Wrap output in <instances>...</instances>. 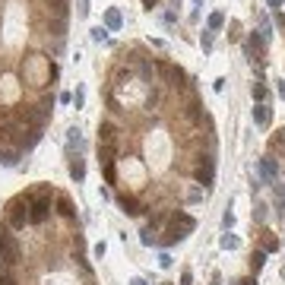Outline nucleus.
<instances>
[{
	"label": "nucleus",
	"instance_id": "obj_1",
	"mask_svg": "<svg viewBox=\"0 0 285 285\" xmlns=\"http://www.w3.org/2000/svg\"><path fill=\"white\" fill-rule=\"evenodd\" d=\"M196 228V219L190 213H184V209H178V213L168 215V228H165V238H162V244L165 247H171L174 241H184V238Z\"/></svg>",
	"mask_w": 285,
	"mask_h": 285
},
{
	"label": "nucleus",
	"instance_id": "obj_2",
	"mask_svg": "<svg viewBox=\"0 0 285 285\" xmlns=\"http://www.w3.org/2000/svg\"><path fill=\"white\" fill-rule=\"evenodd\" d=\"M51 196H54V190L48 184H42L35 193H29V225L48 222V215H51Z\"/></svg>",
	"mask_w": 285,
	"mask_h": 285
},
{
	"label": "nucleus",
	"instance_id": "obj_3",
	"mask_svg": "<svg viewBox=\"0 0 285 285\" xmlns=\"http://www.w3.org/2000/svg\"><path fill=\"white\" fill-rule=\"evenodd\" d=\"M6 225H10L13 232L29 225V196H16V200L6 203Z\"/></svg>",
	"mask_w": 285,
	"mask_h": 285
},
{
	"label": "nucleus",
	"instance_id": "obj_4",
	"mask_svg": "<svg viewBox=\"0 0 285 285\" xmlns=\"http://www.w3.org/2000/svg\"><path fill=\"white\" fill-rule=\"evenodd\" d=\"M0 260H3L6 266H16V263L23 260V247H19L16 235L0 232Z\"/></svg>",
	"mask_w": 285,
	"mask_h": 285
},
{
	"label": "nucleus",
	"instance_id": "obj_5",
	"mask_svg": "<svg viewBox=\"0 0 285 285\" xmlns=\"http://www.w3.org/2000/svg\"><path fill=\"white\" fill-rule=\"evenodd\" d=\"M193 178L200 181L203 187H213V181H215V162H213V155H200V159H196Z\"/></svg>",
	"mask_w": 285,
	"mask_h": 285
},
{
	"label": "nucleus",
	"instance_id": "obj_6",
	"mask_svg": "<svg viewBox=\"0 0 285 285\" xmlns=\"http://www.w3.org/2000/svg\"><path fill=\"white\" fill-rule=\"evenodd\" d=\"M13 140H16V149L23 152V149H32L38 140H42V130H38V127H25V124H23V127L16 130V137H13Z\"/></svg>",
	"mask_w": 285,
	"mask_h": 285
},
{
	"label": "nucleus",
	"instance_id": "obj_7",
	"mask_svg": "<svg viewBox=\"0 0 285 285\" xmlns=\"http://www.w3.org/2000/svg\"><path fill=\"white\" fill-rule=\"evenodd\" d=\"M257 171H260V178L266 181V184H276V181H279V162H276L273 155H263L260 165H257Z\"/></svg>",
	"mask_w": 285,
	"mask_h": 285
},
{
	"label": "nucleus",
	"instance_id": "obj_8",
	"mask_svg": "<svg viewBox=\"0 0 285 285\" xmlns=\"http://www.w3.org/2000/svg\"><path fill=\"white\" fill-rule=\"evenodd\" d=\"M98 142L101 146H114V142H118V127H114L111 120H101L98 124Z\"/></svg>",
	"mask_w": 285,
	"mask_h": 285
},
{
	"label": "nucleus",
	"instance_id": "obj_9",
	"mask_svg": "<svg viewBox=\"0 0 285 285\" xmlns=\"http://www.w3.org/2000/svg\"><path fill=\"white\" fill-rule=\"evenodd\" d=\"M159 70L168 76V83H171V86H178V89H181V86H187V83H184L187 76H184V70H181V67H174V64H159Z\"/></svg>",
	"mask_w": 285,
	"mask_h": 285
},
{
	"label": "nucleus",
	"instance_id": "obj_10",
	"mask_svg": "<svg viewBox=\"0 0 285 285\" xmlns=\"http://www.w3.org/2000/svg\"><path fill=\"white\" fill-rule=\"evenodd\" d=\"M269 120H273V108H269V105H254V124L266 130Z\"/></svg>",
	"mask_w": 285,
	"mask_h": 285
},
{
	"label": "nucleus",
	"instance_id": "obj_11",
	"mask_svg": "<svg viewBox=\"0 0 285 285\" xmlns=\"http://www.w3.org/2000/svg\"><path fill=\"white\" fill-rule=\"evenodd\" d=\"M118 206H120V213H127V215H140V213H142L140 203L133 200V196H127V193H120V196H118Z\"/></svg>",
	"mask_w": 285,
	"mask_h": 285
},
{
	"label": "nucleus",
	"instance_id": "obj_12",
	"mask_svg": "<svg viewBox=\"0 0 285 285\" xmlns=\"http://www.w3.org/2000/svg\"><path fill=\"white\" fill-rule=\"evenodd\" d=\"M57 213L64 215V219H73V215H76V206H73V200L67 193H57Z\"/></svg>",
	"mask_w": 285,
	"mask_h": 285
},
{
	"label": "nucleus",
	"instance_id": "obj_13",
	"mask_svg": "<svg viewBox=\"0 0 285 285\" xmlns=\"http://www.w3.org/2000/svg\"><path fill=\"white\" fill-rule=\"evenodd\" d=\"M260 250H263V254H273V250H279V235L263 232V235H260Z\"/></svg>",
	"mask_w": 285,
	"mask_h": 285
},
{
	"label": "nucleus",
	"instance_id": "obj_14",
	"mask_svg": "<svg viewBox=\"0 0 285 285\" xmlns=\"http://www.w3.org/2000/svg\"><path fill=\"white\" fill-rule=\"evenodd\" d=\"M70 178L76 181V184L86 178V162L79 159V155H73V159H70Z\"/></svg>",
	"mask_w": 285,
	"mask_h": 285
},
{
	"label": "nucleus",
	"instance_id": "obj_15",
	"mask_svg": "<svg viewBox=\"0 0 285 285\" xmlns=\"http://www.w3.org/2000/svg\"><path fill=\"white\" fill-rule=\"evenodd\" d=\"M0 165H3V168H16L19 165V149H0Z\"/></svg>",
	"mask_w": 285,
	"mask_h": 285
},
{
	"label": "nucleus",
	"instance_id": "obj_16",
	"mask_svg": "<svg viewBox=\"0 0 285 285\" xmlns=\"http://www.w3.org/2000/svg\"><path fill=\"white\" fill-rule=\"evenodd\" d=\"M120 23H124V19H120V10H114V6H111V10L105 13V29L114 32V29H120Z\"/></svg>",
	"mask_w": 285,
	"mask_h": 285
},
{
	"label": "nucleus",
	"instance_id": "obj_17",
	"mask_svg": "<svg viewBox=\"0 0 285 285\" xmlns=\"http://www.w3.org/2000/svg\"><path fill=\"white\" fill-rule=\"evenodd\" d=\"M263 263H266V254H263V250H254V254H250V276L260 273Z\"/></svg>",
	"mask_w": 285,
	"mask_h": 285
},
{
	"label": "nucleus",
	"instance_id": "obj_18",
	"mask_svg": "<svg viewBox=\"0 0 285 285\" xmlns=\"http://www.w3.org/2000/svg\"><path fill=\"white\" fill-rule=\"evenodd\" d=\"M114 155H118V149H114V146H101V142H98V162H101V165H111Z\"/></svg>",
	"mask_w": 285,
	"mask_h": 285
},
{
	"label": "nucleus",
	"instance_id": "obj_19",
	"mask_svg": "<svg viewBox=\"0 0 285 285\" xmlns=\"http://www.w3.org/2000/svg\"><path fill=\"white\" fill-rule=\"evenodd\" d=\"M67 146H70V149L83 146V130H79V127H70V130H67Z\"/></svg>",
	"mask_w": 285,
	"mask_h": 285
},
{
	"label": "nucleus",
	"instance_id": "obj_20",
	"mask_svg": "<svg viewBox=\"0 0 285 285\" xmlns=\"http://www.w3.org/2000/svg\"><path fill=\"white\" fill-rule=\"evenodd\" d=\"M250 95H254V101H257V105H266V86H263V83H254V86H250Z\"/></svg>",
	"mask_w": 285,
	"mask_h": 285
},
{
	"label": "nucleus",
	"instance_id": "obj_21",
	"mask_svg": "<svg viewBox=\"0 0 285 285\" xmlns=\"http://www.w3.org/2000/svg\"><path fill=\"white\" fill-rule=\"evenodd\" d=\"M222 25H225V13H219V10H215V13H213V16H209V23H206V29H209V32H219V29H222Z\"/></svg>",
	"mask_w": 285,
	"mask_h": 285
},
{
	"label": "nucleus",
	"instance_id": "obj_22",
	"mask_svg": "<svg viewBox=\"0 0 285 285\" xmlns=\"http://www.w3.org/2000/svg\"><path fill=\"white\" fill-rule=\"evenodd\" d=\"M222 247H225V250H238V247H241V241H238V238L232 235V232H225V235H222Z\"/></svg>",
	"mask_w": 285,
	"mask_h": 285
},
{
	"label": "nucleus",
	"instance_id": "obj_23",
	"mask_svg": "<svg viewBox=\"0 0 285 285\" xmlns=\"http://www.w3.org/2000/svg\"><path fill=\"white\" fill-rule=\"evenodd\" d=\"M140 241L142 244H146V247H152V244H159V238H155V232H152V228H142V232H140Z\"/></svg>",
	"mask_w": 285,
	"mask_h": 285
},
{
	"label": "nucleus",
	"instance_id": "obj_24",
	"mask_svg": "<svg viewBox=\"0 0 285 285\" xmlns=\"http://www.w3.org/2000/svg\"><path fill=\"white\" fill-rule=\"evenodd\" d=\"M165 222H168L165 213H152V215H149V228H152V232H155V228H162Z\"/></svg>",
	"mask_w": 285,
	"mask_h": 285
},
{
	"label": "nucleus",
	"instance_id": "obj_25",
	"mask_svg": "<svg viewBox=\"0 0 285 285\" xmlns=\"http://www.w3.org/2000/svg\"><path fill=\"white\" fill-rule=\"evenodd\" d=\"M266 209H269L266 203H257V206H254V222H266V215H269Z\"/></svg>",
	"mask_w": 285,
	"mask_h": 285
},
{
	"label": "nucleus",
	"instance_id": "obj_26",
	"mask_svg": "<svg viewBox=\"0 0 285 285\" xmlns=\"http://www.w3.org/2000/svg\"><path fill=\"white\" fill-rule=\"evenodd\" d=\"M48 3H51V10H54V13H57V16H60V19H64V16H67V0H48Z\"/></svg>",
	"mask_w": 285,
	"mask_h": 285
},
{
	"label": "nucleus",
	"instance_id": "obj_27",
	"mask_svg": "<svg viewBox=\"0 0 285 285\" xmlns=\"http://www.w3.org/2000/svg\"><path fill=\"white\" fill-rule=\"evenodd\" d=\"M200 45H203V51H206V54L213 51V32H209V29H206V32H203V35H200Z\"/></svg>",
	"mask_w": 285,
	"mask_h": 285
},
{
	"label": "nucleus",
	"instance_id": "obj_28",
	"mask_svg": "<svg viewBox=\"0 0 285 285\" xmlns=\"http://www.w3.org/2000/svg\"><path fill=\"white\" fill-rule=\"evenodd\" d=\"M105 38H108V29H105V25H95V29H92V42H105Z\"/></svg>",
	"mask_w": 285,
	"mask_h": 285
},
{
	"label": "nucleus",
	"instance_id": "obj_29",
	"mask_svg": "<svg viewBox=\"0 0 285 285\" xmlns=\"http://www.w3.org/2000/svg\"><path fill=\"white\" fill-rule=\"evenodd\" d=\"M269 146H273V149H285V127L273 137V142H269Z\"/></svg>",
	"mask_w": 285,
	"mask_h": 285
},
{
	"label": "nucleus",
	"instance_id": "obj_30",
	"mask_svg": "<svg viewBox=\"0 0 285 285\" xmlns=\"http://www.w3.org/2000/svg\"><path fill=\"white\" fill-rule=\"evenodd\" d=\"M101 168H105V181H108V184H114V181H118V171H114V162H111V165H101Z\"/></svg>",
	"mask_w": 285,
	"mask_h": 285
},
{
	"label": "nucleus",
	"instance_id": "obj_31",
	"mask_svg": "<svg viewBox=\"0 0 285 285\" xmlns=\"http://www.w3.org/2000/svg\"><path fill=\"white\" fill-rule=\"evenodd\" d=\"M222 225H225V232H232V225H235V213H232V209H225V215H222Z\"/></svg>",
	"mask_w": 285,
	"mask_h": 285
},
{
	"label": "nucleus",
	"instance_id": "obj_32",
	"mask_svg": "<svg viewBox=\"0 0 285 285\" xmlns=\"http://www.w3.org/2000/svg\"><path fill=\"white\" fill-rule=\"evenodd\" d=\"M171 263H174L171 254H159V266H162V269H171Z\"/></svg>",
	"mask_w": 285,
	"mask_h": 285
},
{
	"label": "nucleus",
	"instance_id": "obj_33",
	"mask_svg": "<svg viewBox=\"0 0 285 285\" xmlns=\"http://www.w3.org/2000/svg\"><path fill=\"white\" fill-rule=\"evenodd\" d=\"M0 285H19V282L13 279V276L6 273V269H0Z\"/></svg>",
	"mask_w": 285,
	"mask_h": 285
},
{
	"label": "nucleus",
	"instance_id": "obj_34",
	"mask_svg": "<svg viewBox=\"0 0 285 285\" xmlns=\"http://www.w3.org/2000/svg\"><path fill=\"white\" fill-rule=\"evenodd\" d=\"M273 190H276V200H285V184H282V181H276Z\"/></svg>",
	"mask_w": 285,
	"mask_h": 285
},
{
	"label": "nucleus",
	"instance_id": "obj_35",
	"mask_svg": "<svg viewBox=\"0 0 285 285\" xmlns=\"http://www.w3.org/2000/svg\"><path fill=\"white\" fill-rule=\"evenodd\" d=\"M203 200V190H190L187 193V203H200Z\"/></svg>",
	"mask_w": 285,
	"mask_h": 285
},
{
	"label": "nucleus",
	"instance_id": "obj_36",
	"mask_svg": "<svg viewBox=\"0 0 285 285\" xmlns=\"http://www.w3.org/2000/svg\"><path fill=\"white\" fill-rule=\"evenodd\" d=\"M105 250H108V247H105V241H98V244H95V247H92V254H95V257H98V260H101V257H105Z\"/></svg>",
	"mask_w": 285,
	"mask_h": 285
},
{
	"label": "nucleus",
	"instance_id": "obj_37",
	"mask_svg": "<svg viewBox=\"0 0 285 285\" xmlns=\"http://www.w3.org/2000/svg\"><path fill=\"white\" fill-rule=\"evenodd\" d=\"M181 285H193V273H190V269L181 273Z\"/></svg>",
	"mask_w": 285,
	"mask_h": 285
},
{
	"label": "nucleus",
	"instance_id": "obj_38",
	"mask_svg": "<svg viewBox=\"0 0 285 285\" xmlns=\"http://www.w3.org/2000/svg\"><path fill=\"white\" fill-rule=\"evenodd\" d=\"M232 285H257V279H254V276H244V279H235Z\"/></svg>",
	"mask_w": 285,
	"mask_h": 285
},
{
	"label": "nucleus",
	"instance_id": "obj_39",
	"mask_svg": "<svg viewBox=\"0 0 285 285\" xmlns=\"http://www.w3.org/2000/svg\"><path fill=\"white\" fill-rule=\"evenodd\" d=\"M155 105H159V92H152V95L146 98V108H155Z\"/></svg>",
	"mask_w": 285,
	"mask_h": 285
},
{
	"label": "nucleus",
	"instance_id": "obj_40",
	"mask_svg": "<svg viewBox=\"0 0 285 285\" xmlns=\"http://www.w3.org/2000/svg\"><path fill=\"white\" fill-rule=\"evenodd\" d=\"M276 213H279V219L285 215V200H276Z\"/></svg>",
	"mask_w": 285,
	"mask_h": 285
},
{
	"label": "nucleus",
	"instance_id": "obj_41",
	"mask_svg": "<svg viewBox=\"0 0 285 285\" xmlns=\"http://www.w3.org/2000/svg\"><path fill=\"white\" fill-rule=\"evenodd\" d=\"M266 6H269V10H276V13H279V6H282V0H266Z\"/></svg>",
	"mask_w": 285,
	"mask_h": 285
},
{
	"label": "nucleus",
	"instance_id": "obj_42",
	"mask_svg": "<svg viewBox=\"0 0 285 285\" xmlns=\"http://www.w3.org/2000/svg\"><path fill=\"white\" fill-rule=\"evenodd\" d=\"M276 92H279V98H285V83H279V86H276Z\"/></svg>",
	"mask_w": 285,
	"mask_h": 285
},
{
	"label": "nucleus",
	"instance_id": "obj_43",
	"mask_svg": "<svg viewBox=\"0 0 285 285\" xmlns=\"http://www.w3.org/2000/svg\"><path fill=\"white\" fill-rule=\"evenodd\" d=\"M276 23H279V25H285V16H282V13H276Z\"/></svg>",
	"mask_w": 285,
	"mask_h": 285
},
{
	"label": "nucleus",
	"instance_id": "obj_44",
	"mask_svg": "<svg viewBox=\"0 0 285 285\" xmlns=\"http://www.w3.org/2000/svg\"><path fill=\"white\" fill-rule=\"evenodd\" d=\"M142 3H146V6H149V10H152V6H155V3H159V0H142Z\"/></svg>",
	"mask_w": 285,
	"mask_h": 285
},
{
	"label": "nucleus",
	"instance_id": "obj_45",
	"mask_svg": "<svg viewBox=\"0 0 285 285\" xmlns=\"http://www.w3.org/2000/svg\"><path fill=\"white\" fill-rule=\"evenodd\" d=\"M130 285H146V279H133V282H130Z\"/></svg>",
	"mask_w": 285,
	"mask_h": 285
},
{
	"label": "nucleus",
	"instance_id": "obj_46",
	"mask_svg": "<svg viewBox=\"0 0 285 285\" xmlns=\"http://www.w3.org/2000/svg\"><path fill=\"white\" fill-rule=\"evenodd\" d=\"M162 285H168V282H162Z\"/></svg>",
	"mask_w": 285,
	"mask_h": 285
}]
</instances>
